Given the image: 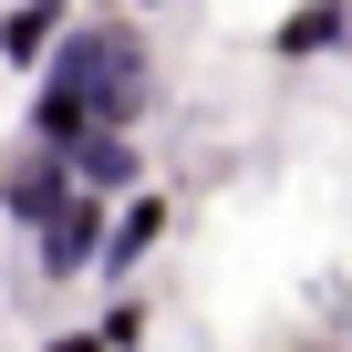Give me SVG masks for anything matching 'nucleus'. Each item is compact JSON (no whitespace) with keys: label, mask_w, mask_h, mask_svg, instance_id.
Wrapping results in <instances>:
<instances>
[{"label":"nucleus","mask_w":352,"mask_h":352,"mask_svg":"<svg viewBox=\"0 0 352 352\" xmlns=\"http://www.w3.org/2000/svg\"><path fill=\"white\" fill-rule=\"evenodd\" d=\"M63 166H73V187H83V197H135V187H145V135L104 124V135H83Z\"/></svg>","instance_id":"6"},{"label":"nucleus","mask_w":352,"mask_h":352,"mask_svg":"<svg viewBox=\"0 0 352 352\" xmlns=\"http://www.w3.org/2000/svg\"><path fill=\"white\" fill-rule=\"evenodd\" d=\"M104 218H114V197H63L42 228H32V270H42V290H73V280H94V259H104Z\"/></svg>","instance_id":"2"},{"label":"nucleus","mask_w":352,"mask_h":352,"mask_svg":"<svg viewBox=\"0 0 352 352\" xmlns=\"http://www.w3.org/2000/svg\"><path fill=\"white\" fill-rule=\"evenodd\" d=\"M63 197H73V166H63V155H42V145H11V155H0V218H11L21 239H32Z\"/></svg>","instance_id":"4"},{"label":"nucleus","mask_w":352,"mask_h":352,"mask_svg":"<svg viewBox=\"0 0 352 352\" xmlns=\"http://www.w3.org/2000/svg\"><path fill=\"white\" fill-rule=\"evenodd\" d=\"M73 32V0H11L0 11V63L11 73H42V52Z\"/></svg>","instance_id":"7"},{"label":"nucleus","mask_w":352,"mask_h":352,"mask_svg":"<svg viewBox=\"0 0 352 352\" xmlns=\"http://www.w3.org/2000/svg\"><path fill=\"white\" fill-rule=\"evenodd\" d=\"M145 104H155V42H145V21L135 11H104V21H83L73 11V32L42 52V73H32V104H21V145H42V155H73L83 135H104V124H145Z\"/></svg>","instance_id":"1"},{"label":"nucleus","mask_w":352,"mask_h":352,"mask_svg":"<svg viewBox=\"0 0 352 352\" xmlns=\"http://www.w3.org/2000/svg\"><path fill=\"white\" fill-rule=\"evenodd\" d=\"M83 331H94L104 352H145V342H155V300H145V290H104V311H94Z\"/></svg>","instance_id":"8"},{"label":"nucleus","mask_w":352,"mask_h":352,"mask_svg":"<svg viewBox=\"0 0 352 352\" xmlns=\"http://www.w3.org/2000/svg\"><path fill=\"white\" fill-rule=\"evenodd\" d=\"M352 52V0H290L270 21V63H342Z\"/></svg>","instance_id":"5"},{"label":"nucleus","mask_w":352,"mask_h":352,"mask_svg":"<svg viewBox=\"0 0 352 352\" xmlns=\"http://www.w3.org/2000/svg\"><path fill=\"white\" fill-rule=\"evenodd\" d=\"M124 11H176V0H124Z\"/></svg>","instance_id":"10"},{"label":"nucleus","mask_w":352,"mask_h":352,"mask_svg":"<svg viewBox=\"0 0 352 352\" xmlns=\"http://www.w3.org/2000/svg\"><path fill=\"white\" fill-rule=\"evenodd\" d=\"M32 352H104V342H94V331H83V321H73V331H42V342H32Z\"/></svg>","instance_id":"9"},{"label":"nucleus","mask_w":352,"mask_h":352,"mask_svg":"<svg viewBox=\"0 0 352 352\" xmlns=\"http://www.w3.org/2000/svg\"><path fill=\"white\" fill-rule=\"evenodd\" d=\"M300 352H342V342H300Z\"/></svg>","instance_id":"11"},{"label":"nucleus","mask_w":352,"mask_h":352,"mask_svg":"<svg viewBox=\"0 0 352 352\" xmlns=\"http://www.w3.org/2000/svg\"><path fill=\"white\" fill-rule=\"evenodd\" d=\"M166 228H176V197H166V187H135V197H114L94 280H104V290H135V270H145V259L166 249Z\"/></svg>","instance_id":"3"}]
</instances>
